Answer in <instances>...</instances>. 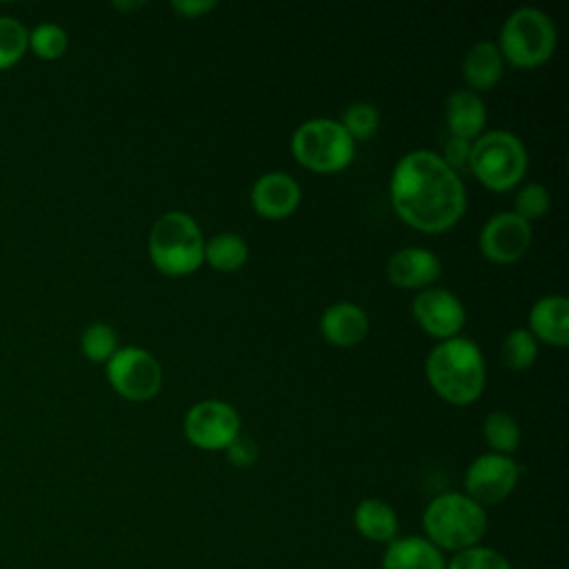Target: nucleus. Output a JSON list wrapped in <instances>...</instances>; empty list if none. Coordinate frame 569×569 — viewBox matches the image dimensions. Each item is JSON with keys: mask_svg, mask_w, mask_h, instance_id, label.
<instances>
[{"mask_svg": "<svg viewBox=\"0 0 569 569\" xmlns=\"http://www.w3.org/2000/svg\"><path fill=\"white\" fill-rule=\"evenodd\" d=\"M482 438L491 453L511 456L520 447V427L507 411H491L482 422Z\"/></svg>", "mask_w": 569, "mask_h": 569, "instance_id": "22", "label": "nucleus"}, {"mask_svg": "<svg viewBox=\"0 0 569 569\" xmlns=\"http://www.w3.org/2000/svg\"><path fill=\"white\" fill-rule=\"evenodd\" d=\"M240 433L238 411L222 400H200L184 416L187 440L204 451H224Z\"/></svg>", "mask_w": 569, "mask_h": 569, "instance_id": "10", "label": "nucleus"}, {"mask_svg": "<svg viewBox=\"0 0 569 569\" xmlns=\"http://www.w3.org/2000/svg\"><path fill=\"white\" fill-rule=\"evenodd\" d=\"M531 244V224L513 211L491 216L480 231V251L487 260L511 264L520 260Z\"/></svg>", "mask_w": 569, "mask_h": 569, "instance_id": "11", "label": "nucleus"}, {"mask_svg": "<svg viewBox=\"0 0 569 569\" xmlns=\"http://www.w3.org/2000/svg\"><path fill=\"white\" fill-rule=\"evenodd\" d=\"M536 340L553 347L569 345V300L565 296H542L529 309V329Z\"/></svg>", "mask_w": 569, "mask_h": 569, "instance_id": "15", "label": "nucleus"}, {"mask_svg": "<svg viewBox=\"0 0 569 569\" xmlns=\"http://www.w3.org/2000/svg\"><path fill=\"white\" fill-rule=\"evenodd\" d=\"M520 480V467L511 456L482 453L465 471V493L480 507H491L511 496Z\"/></svg>", "mask_w": 569, "mask_h": 569, "instance_id": "9", "label": "nucleus"}, {"mask_svg": "<svg viewBox=\"0 0 569 569\" xmlns=\"http://www.w3.org/2000/svg\"><path fill=\"white\" fill-rule=\"evenodd\" d=\"M431 389L451 405H469L485 389V358L480 347L469 338L440 340L425 362Z\"/></svg>", "mask_w": 569, "mask_h": 569, "instance_id": "2", "label": "nucleus"}, {"mask_svg": "<svg viewBox=\"0 0 569 569\" xmlns=\"http://www.w3.org/2000/svg\"><path fill=\"white\" fill-rule=\"evenodd\" d=\"M224 456H227V460H229L233 467H251V465H256V460H258V445H256L253 438L238 433V436L227 445Z\"/></svg>", "mask_w": 569, "mask_h": 569, "instance_id": "30", "label": "nucleus"}, {"mask_svg": "<svg viewBox=\"0 0 569 569\" xmlns=\"http://www.w3.org/2000/svg\"><path fill=\"white\" fill-rule=\"evenodd\" d=\"M422 531L442 553H458L482 542L487 533V511L462 491H445L425 507Z\"/></svg>", "mask_w": 569, "mask_h": 569, "instance_id": "3", "label": "nucleus"}, {"mask_svg": "<svg viewBox=\"0 0 569 569\" xmlns=\"http://www.w3.org/2000/svg\"><path fill=\"white\" fill-rule=\"evenodd\" d=\"M380 569H447V558L425 536H398L385 547Z\"/></svg>", "mask_w": 569, "mask_h": 569, "instance_id": "16", "label": "nucleus"}, {"mask_svg": "<svg viewBox=\"0 0 569 569\" xmlns=\"http://www.w3.org/2000/svg\"><path fill=\"white\" fill-rule=\"evenodd\" d=\"M411 313L422 331L440 340L458 336L465 325L462 302L442 287L420 289L411 302Z\"/></svg>", "mask_w": 569, "mask_h": 569, "instance_id": "12", "label": "nucleus"}, {"mask_svg": "<svg viewBox=\"0 0 569 569\" xmlns=\"http://www.w3.org/2000/svg\"><path fill=\"white\" fill-rule=\"evenodd\" d=\"M247 258H249V247L244 238H240L238 233L222 231L204 242V260L218 271H224V273L238 271L240 267H244Z\"/></svg>", "mask_w": 569, "mask_h": 569, "instance_id": "21", "label": "nucleus"}, {"mask_svg": "<svg viewBox=\"0 0 569 569\" xmlns=\"http://www.w3.org/2000/svg\"><path fill=\"white\" fill-rule=\"evenodd\" d=\"M502 76V56L489 40L476 42L462 58V78L469 91H489Z\"/></svg>", "mask_w": 569, "mask_h": 569, "instance_id": "20", "label": "nucleus"}, {"mask_svg": "<svg viewBox=\"0 0 569 569\" xmlns=\"http://www.w3.org/2000/svg\"><path fill=\"white\" fill-rule=\"evenodd\" d=\"M469 171L491 191L513 189L527 171V151L509 131H487L471 142Z\"/></svg>", "mask_w": 569, "mask_h": 569, "instance_id": "6", "label": "nucleus"}, {"mask_svg": "<svg viewBox=\"0 0 569 569\" xmlns=\"http://www.w3.org/2000/svg\"><path fill=\"white\" fill-rule=\"evenodd\" d=\"M149 258L164 276H189L204 262V240L184 211L162 213L149 231Z\"/></svg>", "mask_w": 569, "mask_h": 569, "instance_id": "4", "label": "nucleus"}, {"mask_svg": "<svg viewBox=\"0 0 569 569\" xmlns=\"http://www.w3.org/2000/svg\"><path fill=\"white\" fill-rule=\"evenodd\" d=\"M500 356L511 371H522L536 362V356H538L536 338L527 329H513L505 336Z\"/></svg>", "mask_w": 569, "mask_h": 569, "instance_id": "24", "label": "nucleus"}, {"mask_svg": "<svg viewBox=\"0 0 569 569\" xmlns=\"http://www.w3.org/2000/svg\"><path fill=\"white\" fill-rule=\"evenodd\" d=\"M300 184L284 171L262 173L251 187V204L267 220H282L300 204Z\"/></svg>", "mask_w": 569, "mask_h": 569, "instance_id": "13", "label": "nucleus"}, {"mask_svg": "<svg viewBox=\"0 0 569 569\" xmlns=\"http://www.w3.org/2000/svg\"><path fill=\"white\" fill-rule=\"evenodd\" d=\"M211 9H216L213 0H176V2H171V11L182 18H200Z\"/></svg>", "mask_w": 569, "mask_h": 569, "instance_id": "32", "label": "nucleus"}, {"mask_svg": "<svg viewBox=\"0 0 569 569\" xmlns=\"http://www.w3.org/2000/svg\"><path fill=\"white\" fill-rule=\"evenodd\" d=\"M556 27L551 18L533 7H520L509 13L500 29L498 51L502 60L520 69L540 67L553 56Z\"/></svg>", "mask_w": 569, "mask_h": 569, "instance_id": "5", "label": "nucleus"}, {"mask_svg": "<svg viewBox=\"0 0 569 569\" xmlns=\"http://www.w3.org/2000/svg\"><path fill=\"white\" fill-rule=\"evenodd\" d=\"M447 569H513V567L500 551L485 545H476L453 553L447 560Z\"/></svg>", "mask_w": 569, "mask_h": 569, "instance_id": "28", "label": "nucleus"}, {"mask_svg": "<svg viewBox=\"0 0 569 569\" xmlns=\"http://www.w3.org/2000/svg\"><path fill=\"white\" fill-rule=\"evenodd\" d=\"M342 129L351 136V140H367L380 127V113L371 102H353L342 111L340 118Z\"/></svg>", "mask_w": 569, "mask_h": 569, "instance_id": "27", "label": "nucleus"}, {"mask_svg": "<svg viewBox=\"0 0 569 569\" xmlns=\"http://www.w3.org/2000/svg\"><path fill=\"white\" fill-rule=\"evenodd\" d=\"M113 7L120 11H133V9L144 7V2H113Z\"/></svg>", "mask_w": 569, "mask_h": 569, "instance_id": "33", "label": "nucleus"}, {"mask_svg": "<svg viewBox=\"0 0 569 569\" xmlns=\"http://www.w3.org/2000/svg\"><path fill=\"white\" fill-rule=\"evenodd\" d=\"M320 331L329 345L353 347L367 338L369 318L353 302H333L320 318Z\"/></svg>", "mask_w": 569, "mask_h": 569, "instance_id": "17", "label": "nucleus"}, {"mask_svg": "<svg viewBox=\"0 0 569 569\" xmlns=\"http://www.w3.org/2000/svg\"><path fill=\"white\" fill-rule=\"evenodd\" d=\"M107 380L122 398L140 402L160 391L162 367L142 347H120L107 360Z\"/></svg>", "mask_w": 569, "mask_h": 569, "instance_id": "8", "label": "nucleus"}, {"mask_svg": "<svg viewBox=\"0 0 569 569\" xmlns=\"http://www.w3.org/2000/svg\"><path fill=\"white\" fill-rule=\"evenodd\" d=\"M513 207H516L513 213L531 224V220H540L549 211L551 196L545 184L529 182L518 189V193L513 198Z\"/></svg>", "mask_w": 569, "mask_h": 569, "instance_id": "29", "label": "nucleus"}, {"mask_svg": "<svg viewBox=\"0 0 569 569\" xmlns=\"http://www.w3.org/2000/svg\"><path fill=\"white\" fill-rule=\"evenodd\" d=\"M353 527L369 542L389 545L398 538V513L396 509L380 498H365L353 509Z\"/></svg>", "mask_w": 569, "mask_h": 569, "instance_id": "19", "label": "nucleus"}, {"mask_svg": "<svg viewBox=\"0 0 569 569\" xmlns=\"http://www.w3.org/2000/svg\"><path fill=\"white\" fill-rule=\"evenodd\" d=\"M29 49V29L13 16H0V69L16 64Z\"/></svg>", "mask_w": 569, "mask_h": 569, "instance_id": "23", "label": "nucleus"}, {"mask_svg": "<svg viewBox=\"0 0 569 569\" xmlns=\"http://www.w3.org/2000/svg\"><path fill=\"white\" fill-rule=\"evenodd\" d=\"M391 204L402 222L425 233L451 229L467 209L462 178L433 151L405 153L391 173Z\"/></svg>", "mask_w": 569, "mask_h": 569, "instance_id": "1", "label": "nucleus"}, {"mask_svg": "<svg viewBox=\"0 0 569 569\" xmlns=\"http://www.w3.org/2000/svg\"><path fill=\"white\" fill-rule=\"evenodd\" d=\"M440 269V258L422 247H402L387 262V276L400 289H427L438 280Z\"/></svg>", "mask_w": 569, "mask_h": 569, "instance_id": "14", "label": "nucleus"}, {"mask_svg": "<svg viewBox=\"0 0 569 569\" xmlns=\"http://www.w3.org/2000/svg\"><path fill=\"white\" fill-rule=\"evenodd\" d=\"M445 120L453 138L473 142L482 133L487 122V109L482 98L469 89H458L449 93L445 102Z\"/></svg>", "mask_w": 569, "mask_h": 569, "instance_id": "18", "label": "nucleus"}, {"mask_svg": "<svg viewBox=\"0 0 569 569\" xmlns=\"http://www.w3.org/2000/svg\"><path fill=\"white\" fill-rule=\"evenodd\" d=\"M293 158L316 173H336L351 164L356 142L338 120H305L291 136Z\"/></svg>", "mask_w": 569, "mask_h": 569, "instance_id": "7", "label": "nucleus"}, {"mask_svg": "<svg viewBox=\"0 0 569 569\" xmlns=\"http://www.w3.org/2000/svg\"><path fill=\"white\" fill-rule=\"evenodd\" d=\"M80 349L91 362H104L120 349L118 347V333L113 327L104 322L89 325L80 336Z\"/></svg>", "mask_w": 569, "mask_h": 569, "instance_id": "25", "label": "nucleus"}, {"mask_svg": "<svg viewBox=\"0 0 569 569\" xmlns=\"http://www.w3.org/2000/svg\"><path fill=\"white\" fill-rule=\"evenodd\" d=\"M69 47L67 31L56 22H40L29 31V49L42 60L60 58Z\"/></svg>", "mask_w": 569, "mask_h": 569, "instance_id": "26", "label": "nucleus"}, {"mask_svg": "<svg viewBox=\"0 0 569 569\" xmlns=\"http://www.w3.org/2000/svg\"><path fill=\"white\" fill-rule=\"evenodd\" d=\"M469 153H471V142L462 138H449L445 144V164L458 173V169H469Z\"/></svg>", "mask_w": 569, "mask_h": 569, "instance_id": "31", "label": "nucleus"}]
</instances>
